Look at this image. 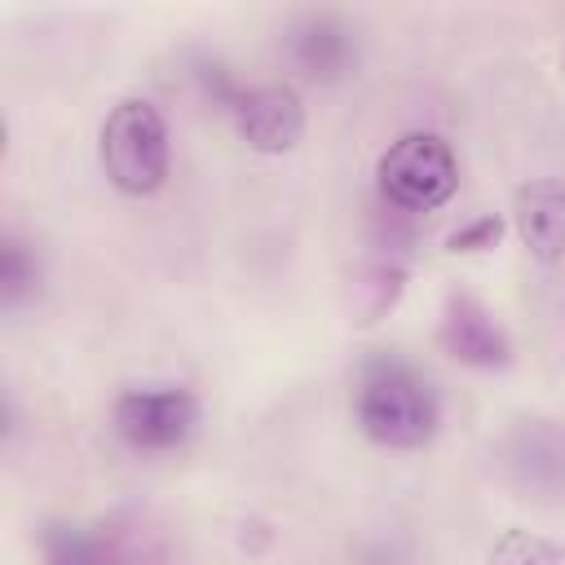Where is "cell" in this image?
I'll return each mask as SVG.
<instances>
[{
	"instance_id": "obj_4",
	"label": "cell",
	"mask_w": 565,
	"mask_h": 565,
	"mask_svg": "<svg viewBox=\"0 0 565 565\" xmlns=\"http://www.w3.org/2000/svg\"><path fill=\"white\" fill-rule=\"evenodd\" d=\"M110 424L132 450H177L190 441V433L199 424V402L181 384L128 388L115 397Z\"/></svg>"
},
{
	"instance_id": "obj_1",
	"label": "cell",
	"mask_w": 565,
	"mask_h": 565,
	"mask_svg": "<svg viewBox=\"0 0 565 565\" xmlns=\"http://www.w3.org/2000/svg\"><path fill=\"white\" fill-rule=\"evenodd\" d=\"M358 424L380 446L415 450L433 441L441 424V402L419 371L402 362H371L358 384Z\"/></svg>"
},
{
	"instance_id": "obj_7",
	"label": "cell",
	"mask_w": 565,
	"mask_h": 565,
	"mask_svg": "<svg viewBox=\"0 0 565 565\" xmlns=\"http://www.w3.org/2000/svg\"><path fill=\"white\" fill-rule=\"evenodd\" d=\"M441 349L468 366H508V335L472 296H450L441 318Z\"/></svg>"
},
{
	"instance_id": "obj_8",
	"label": "cell",
	"mask_w": 565,
	"mask_h": 565,
	"mask_svg": "<svg viewBox=\"0 0 565 565\" xmlns=\"http://www.w3.org/2000/svg\"><path fill=\"white\" fill-rule=\"evenodd\" d=\"M516 230L534 260L556 265L565 260V185L561 181H530L516 190Z\"/></svg>"
},
{
	"instance_id": "obj_9",
	"label": "cell",
	"mask_w": 565,
	"mask_h": 565,
	"mask_svg": "<svg viewBox=\"0 0 565 565\" xmlns=\"http://www.w3.org/2000/svg\"><path fill=\"white\" fill-rule=\"evenodd\" d=\"M512 468L525 486H561L565 481V437L556 428L530 424L512 446Z\"/></svg>"
},
{
	"instance_id": "obj_10",
	"label": "cell",
	"mask_w": 565,
	"mask_h": 565,
	"mask_svg": "<svg viewBox=\"0 0 565 565\" xmlns=\"http://www.w3.org/2000/svg\"><path fill=\"white\" fill-rule=\"evenodd\" d=\"M490 565H561L556 543L530 530H503L490 547Z\"/></svg>"
},
{
	"instance_id": "obj_13",
	"label": "cell",
	"mask_w": 565,
	"mask_h": 565,
	"mask_svg": "<svg viewBox=\"0 0 565 565\" xmlns=\"http://www.w3.org/2000/svg\"><path fill=\"white\" fill-rule=\"evenodd\" d=\"M499 234H503V221H499V216H477V221L459 225V230L446 238V247H450V252H486V247L499 243Z\"/></svg>"
},
{
	"instance_id": "obj_12",
	"label": "cell",
	"mask_w": 565,
	"mask_h": 565,
	"mask_svg": "<svg viewBox=\"0 0 565 565\" xmlns=\"http://www.w3.org/2000/svg\"><path fill=\"white\" fill-rule=\"evenodd\" d=\"M31 287H35V260L26 256V247L18 238H4V252H0V291H4V305H18Z\"/></svg>"
},
{
	"instance_id": "obj_5",
	"label": "cell",
	"mask_w": 565,
	"mask_h": 565,
	"mask_svg": "<svg viewBox=\"0 0 565 565\" xmlns=\"http://www.w3.org/2000/svg\"><path fill=\"white\" fill-rule=\"evenodd\" d=\"M234 128L238 137L260 154L296 150L305 137V106L287 84H256L234 97Z\"/></svg>"
},
{
	"instance_id": "obj_3",
	"label": "cell",
	"mask_w": 565,
	"mask_h": 565,
	"mask_svg": "<svg viewBox=\"0 0 565 565\" xmlns=\"http://www.w3.org/2000/svg\"><path fill=\"white\" fill-rule=\"evenodd\" d=\"M380 194L402 212H433L459 185V159L437 132H402L380 154Z\"/></svg>"
},
{
	"instance_id": "obj_2",
	"label": "cell",
	"mask_w": 565,
	"mask_h": 565,
	"mask_svg": "<svg viewBox=\"0 0 565 565\" xmlns=\"http://www.w3.org/2000/svg\"><path fill=\"white\" fill-rule=\"evenodd\" d=\"M168 163L172 146L159 106H150L146 97L119 102L102 124V168L110 185L132 199H146L168 181Z\"/></svg>"
},
{
	"instance_id": "obj_11",
	"label": "cell",
	"mask_w": 565,
	"mask_h": 565,
	"mask_svg": "<svg viewBox=\"0 0 565 565\" xmlns=\"http://www.w3.org/2000/svg\"><path fill=\"white\" fill-rule=\"evenodd\" d=\"M44 556H49V565H106L97 539H88L84 530H71V525H53L49 530Z\"/></svg>"
},
{
	"instance_id": "obj_6",
	"label": "cell",
	"mask_w": 565,
	"mask_h": 565,
	"mask_svg": "<svg viewBox=\"0 0 565 565\" xmlns=\"http://www.w3.org/2000/svg\"><path fill=\"white\" fill-rule=\"evenodd\" d=\"M287 53L309 79H340L358 62V44L344 18L335 13H305L287 31Z\"/></svg>"
}]
</instances>
